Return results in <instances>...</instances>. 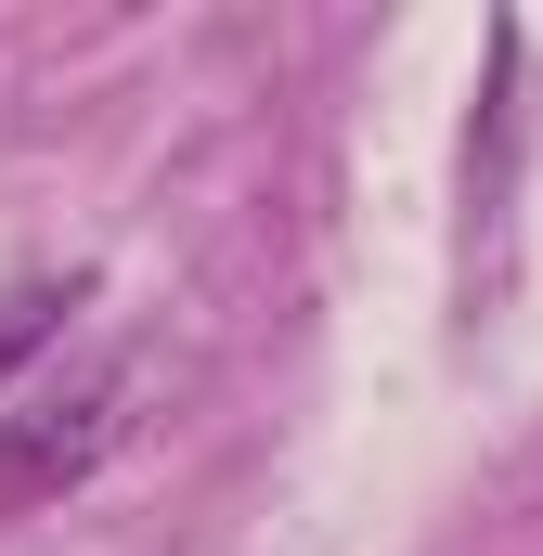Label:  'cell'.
Listing matches in <instances>:
<instances>
[{
    "label": "cell",
    "mask_w": 543,
    "mask_h": 556,
    "mask_svg": "<svg viewBox=\"0 0 543 556\" xmlns=\"http://www.w3.org/2000/svg\"><path fill=\"white\" fill-rule=\"evenodd\" d=\"M130 363H104V376H78L65 402H26V415H0V505H52V492H78L117 440H130Z\"/></svg>",
    "instance_id": "1"
},
{
    "label": "cell",
    "mask_w": 543,
    "mask_h": 556,
    "mask_svg": "<svg viewBox=\"0 0 543 556\" xmlns=\"http://www.w3.org/2000/svg\"><path fill=\"white\" fill-rule=\"evenodd\" d=\"M65 311H78V285H52V273H26V285H0V389L65 337Z\"/></svg>",
    "instance_id": "2"
}]
</instances>
